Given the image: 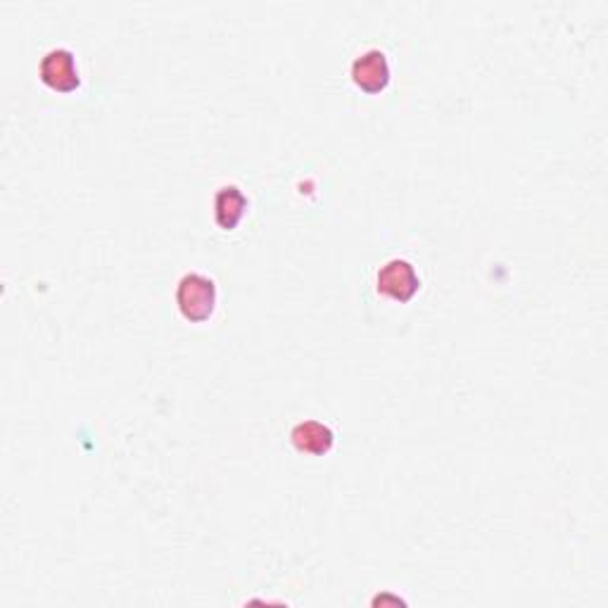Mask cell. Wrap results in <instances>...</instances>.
<instances>
[{
  "label": "cell",
  "mask_w": 608,
  "mask_h": 608,
  "mask_svg": "<svg viewBox=\"0 0 608 608\" xmlns=\"http://www.w3.org/2000/svg\"><path fill=\"white\" fill-rule=\"evenodd\" d=\"M250 198L235 184H223L214 193V223L221 231H235L238 223L248 214Z\"/></svg>",
  "instance_id": "5b68a950"
},
{
  "label": "cell",
  "mask_w": 608,
  "mask_h": 608,
  "mask_svg": "<svg viewBox=\"0 0 608 608\" xmlns=\"http://www.w3.org/2000/svg\"><path fill=\"white\" fill-rule=\"evenodd\" d=\"M376 291L399 304H405L421 291V276L409 260L392 258L378 269Z\"/></svg>",
  "instance_id": "3957f363"
},
{
  "label": "cell",
  "mask_w": 608,
  "mask_h": 608,
  "mask_svg": "<svg viewBox=\"0 0 608 608\" xmlns=\"http://www.w3.org/2000/svg\"><path fill=\"white\" fill-rule=\"evenodd\" d=\"M217 283L200 271H188L176 283V307L190 324H202L217 310Z\"/></svg>",
  "instance_id": "6da1fadb"
},
{
  "label": "cell",
  "mask_w": 608,
  "mask_h": 608,
  "mask_svg": "<svg viewBox=\"0 0 608 608\" xmlns=\"http://www.w3.org/2000/svg\"><path fill=\"white\" fill-rule=\"evenodd\" d=\"M349 76L352 82H355V86L361 88L364 93L376 95L380 91H386L392 78L390 60L386 51H380V48H369V51L359 53L355 60H352Z\"/></svg>",
  "instance_id": "277c9868"
},
{
  "label": "cell",
  "mask_w": 608,
  "mask_h": 608,
  "mask_svg": "<svg viewBox=\"0 0 608 608\" xmlns=\"http://www.w3.org/2000/svg\"><path fill=\"white\" fill-rule=\"evenodd\" d=\"M41 82L55 93H74L82 88V72L76 65L74 51L65 45H57L48 51L39 62Z\"/></svg>",
  "instance_id": "7a4b0ae2"
},
{
  "label": "cell",
  "mask_w": 608,
  "mask_h": 608,
  "mask_svg": "<svg viewBox=\"0 0 608 608\" xmlns=\"http://www.w3.org/2000/svg\"><path fill=\"white\" fill-rule=\"evenodd\" d=\"M291 442L297 452L302 454H312V457H324L333 450L335 444V433L333 428L324 421L307 419L293 426L291 430Z\"/></svg>",
  "instance_id": "8992f818"
}]
</instances>
